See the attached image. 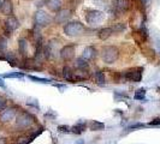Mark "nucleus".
<instances>
[{"label": "nucleus", "mask_w": 160, "mask_h": 144, "mask_svg": "<svg viewBox=\"0 0 160 144\" xmlns=\"http://www.w3.org/2000/svg\"><path fill=\"white\" fill-rule=\"evenodd\" d=\"M140 127H144L143 124H135V125H131L129 130H132V128H140Z\"/></svg>", "instance_id": "nucleus-33"}, {"label": "nucleus", "mask_w": 160, "mask_h": 144, "mask_svg": "<svg viewBox=\"0 0 160 144\" xmlns=\"http://www.w3.org/2000/svg\"><path fill=\"white\" fill-rule=\"evenodd\" d=\"M71 10L69 8H62L57 12L56 15V22L58 24H65L70 18H71Z\"/></svg>", "instance_id": "nucleus-9"}, {"label": "nucleus", "mask_w": 160, "mask_h": 144, "mask_svg": "<svg viewBox=\"0 0 160 144\" xmlns=\"http://www.w3.org/2000/svg\"><path fill=\"white\" fill-rule=\"evenodd\" d=\"M96 4H99L100 6H105L106 5V0H94Z\"/></svg>", "instance_id": "nucleus-35"}, {"label": "nucleus", "mask_w": 160, "mask_h": 144, "mask_svg": "<svg viewBox=\"0 0 160 144\" xmlns=\"http://www.w3.org/2000/svg\"><path fill=\"white\" fill-rule=\"evenodd\" d=\"M18 28H19V22L15 16H8L5 19V30L8 32V35H10L11 32L15 31Z\"/></svg>", "instance_id": "nucleus-8"}, {"label": "nucleus", "mask_w": 160, "mask_h": 144, "mask_svg": "<svg viewBox=\"0 0 160 144\" xmlns=\"http://www.w3.org/2000/svg\"><path fill=\"white\" fill-rule=\"evenodd\" d=\"M0 5H1V0H0Z\"/></svg>", "instance_id": "nucleus-39"}, {"label": "nucleus", "mask_w": 160, "mask_h": 144, "mask_svg": "<svg viewBox=\"0 0 160 144\" xmlns=\"http://www.w3.org/2000/svg\"><path fill=\"white\" fill-rule=\"evenodd\" d=\"M95 82L99 85H104L106 83V78H105V73L101 71H96L95 72Z\"/></svg>", "instance_id": "nucleus-24"}, {"label": "nucleus", "mask_w": 160, "mask_h": 144, "mask_svg": "<svg viewBox=\"0 0 160 144\" xmlns=\"http://www.w3.org/2000/svg\"><path fill=\"white\" fill-rule=\"evenodd\" d=\"M2 77H5V78H23L24 74L22 72H13V73H5Z\"/></svg>", "instance_id": "nucleus-27"}, {"label": "nucleus", "mask_w": 160, "mask_h": 144, "mask_svg": "<svg viewBox=\"0 0 160 144\" xmlns=\"http://www.w3.org/2000/svg\"><path fill=\"white\" fill-rule=\"evenodd\" d=\"M0 87L1 88H5V83H4V80L1 79V78H0Z\"/></svg>", "instance_id": "nucleus-37"}, {"label": "nucleus", "mask_w": 160, "mask_h": 144, "mask_svg": "<svg viewBox=\"0 0 160 144\" xmlns=\"http://www.w3.org/2000/svg\"><path fill=\"white\" fill-rule=\"evenodd\" d=\"M75 66H76V69H77V70H87L89 65H88V61L81 56V58H77V59H76Z\"/></svg>", "instance_id": "nucleus-20"}, {"label": "nucleus", "mask_w": 160, "mask_h": 144, "mask_svg": "<svg viewBox=\"0 0 160 144\" xmlns=\"http://www.w3.org/2000/svg\"><path fill=\"white\" fill-rule=\"evenodd\" d=\"M35 23L38 26H46L52 23V18L49 15H47V12L39 10L36 13H35Z\"/></svg>", "instance_id": "nucleus-6"}, {"label": "nucleus", "mask_w": 160, "mask_h": 144, "mask_svg": "<svg viewBox=\"0 0 160 144\" xmlns=\"http://www.w3.org/2000/svg\"><path fill=\"white\" fill-rule=\"evenodd\" d=\"M89 130H93V131H100L105 127L104 122H100V121H96V120H92L88 124Z\"/></svg>", "instance_id": "nucleus-21"}, {"label": "nucleus", "mask_w": 160, "mask_h": 144, "mask_svg": "<svg viewBox=\"0 0 160 144\" xmlns=\"http://www.w3.org/2000/svg\"><path fill=\"white\" fill-rule=\"evenodd\" d=\"M21 67L22 69H28V70H42V65L39 64L34 58L32 59H24L23 60V64L21 65Z\"/></svg>", "instance_id": "nucleus-11"}, {"label": "nucleus", "mask_w": 160, "mask_h": 144, "mask_svg": "<svg viewBox=\"0 0 160 144\" xmlns=\"http://www.w3.org/2000/svg\"><path fill=\"white\" fill-rule=\"evenodd\" d=\"M105 13L99 10H87L86 11V21L90 25H99L104 22Z\"/></svg>", "instance_id": "nucleus-4"}, {"label": "nucleus", "mask_w": 160, "mask_h": 144, "mask_svg": "<svg viewBox=\"0 0 160 144\" xmlns=\"http://www.w3.org/2000/svg\"><path fill=\"white\" fill-rule=\"evenodd\" d=\"M87 122H84V121H80V122H77L75 126H72L71 130L72 132H75V133H77V135H80L82 132H84L86 131V128H87Z\"/></svg>", "instance_id": "nucleus-19"}, {"label": "nucleus", "mask_w": 160, "mask_h": 144, "mask_svg": "<svg viewBox=\"0 0 160 144\" xmlns=\"http://www.w3.org/2000/svg\"><path fill=\"white\" fill-rule=\"evenodd\" d=\"M6 47H8V40L2 36H0V55L4 54V52L6 50Z\"/></svg>", "instance_id": "nucleus-26"}, {"label": "nucleus", "mask_w": 160, "mask_h": 144, "mask_svg": "<svg viewBox=\"0 0 160 144\" xmlns=\"http://www.w3.org/2000/svg\"><path fill=\"white\" fill-rule=\"evenodd\" d=\"M46 5L51 11L58 12L59 10H62L63 2H62V0H46Z\"/></svg>", "instance_id": "nucleus-15"}, {"label": "nucleus", "mask_w": 160, "mask_h": 144, "mask_svg": "<svg viewBox=\"0 0 160 144\" xmlns=\"http://www.w3.org/2000/svg\"><path fill=\"white\" fill-rule=\"evenodd\" d=\"M149 125H160V118H157V119H153Z\"/></svg>", "instance_id": "nucleus-34"}, {"label": "nucleus", "mask_w": 160, "mask_h": 144, "mask_svg": "<svg viewBox=\"0 0 160 144\" xmlns=\"http://www.w3.org/2000/svg\"><path fill=\"white\" fill-rule=\"evenodd\" d=\"M30 141H32V139H30L29 137H21V138H18L17 144H28Z\"/></svg>", "instance_id": "nucleus-30"}, {"label": "nucleus", "mask_w": 160, "mask_h": 144, "mask_svg": "<svg viewBox=\"0 0 160 144\" xmlns=\"http://www.w3.org/2000/svg\"><path fill=\"white\" fill-rule=\"evenodd\" d=\"M0 144H8V141L5 138H0Z\"/></svg>", "instance_id": "nucleus-36"}, {"label": "nucleus", "mask_w": 160, "mask_h": 144, "mask_svg": "<svg viewBox=\"0 0 160 144\" xmlns=\"http://www.w3.org/2000/svg\"><path fill=\"white\" fill-rule=\"evenodd\" d=\"M112 6L118 12H125L130 8L129 0H112Z\"/></svg>", "instance_id": "nucleus-12"}, {"label": "nucleus", "mask_w": 160, "mask_h": 144, "mask_svg": "<svg viewBox=\"0 0 160 144\" xmlns=\"http://www.w3.org/2000/svg\"><path fill=\"white\" fill-rule=\"evenodd\" d=\"M110 28L112 29L113 34H119V32L124 31V30L127 29V25L124 23H116V24H113L112 26H110Z\"/></svg>", "instance_id": "nucleus-23"}, {"label": "nucleus", "mask_w": 160, "mask_h": 144, "mask_svg": "<svg viewBox=\"0 0 160 144\" xmlns=\"http://www.w3.org/2000/svg\"><path fill=\"white\" fill-rule=\"evenodd\" d=\"M58 130H59L60 132H69V131H70V127H69V126H65V125H60V126H58Z\"/></svg>", "instance_id": "nucleus-32"}, {"label": "nucleus", "mask_w": 160, "mask_h": 144, "mask_svg": "<svg viewBox=\"0 0 160 144\" xmlns=\"http://www.w3.org/2000/svg\"><path fill=\"white\" fill-rule=\"evenodd\" d=\"M0 12L2 15H5L6 17L12 16V12H13V4H12V1L11 0H4V1H1Z\"/></svg>", "instance_id": "nucleus-13"}, {"label": "nucleus", "mask_w": 160, "mask_h": 144, "mask_svg": "<svg viewBox=\"0 0 160 144\" xmlns=\"http://www.w3.org/2000/svg\"><path fill=\"white\" fill-rule=\"evenodd\" d=\"M60 54V58L64 60V61H70L73 55H75V46L73 45H68L60 49L59 52Z\"/></svg>", "instance_id": "nucleus-10"}, {"label": "nucleus", "mask_w": 160, "mask_h": 144, "mask_svg": "<svg viewBox=\"0 0 160 144\" xmlns=\"http://www.w3.org/2000/svg\"><path fill=\"white\" fill-rule=\"evenodd\" d=\"M18 49H19V53L23 56L27 55V53H28V40L27 39L22 37L18 40Z\"/></svg>", "instance_id": "nucleus-17"}, {"label": "nucleus", "mask_w": 160, "mask_h": 144, "mask_svg": "<svg viewBox=\"0 0 160 144\" xmlns=\"http://www.w3.org/2000/svg\"><path fill=\"white\" fill-rule=\"evenodd\" d=\"M144 95H146V89L141 88V89H138L136 93H135L134 97H135L136 100H143V98H144Z\"/></svg>", "instance_id": "nucleus-29"}, {"label": "nucleus", "mask_w": 160, "mask_h": 144, "mask_svg": "<svg viewBox=\"0 0 160 144\" xmlns=\"http://www.w3.org/2000/svg\"><path fill=\"white\" fill-rule=\"evenodd\" d=\"M89 78L88 70H76L73 72V80H86Z\"/></svg>", "instance_id": "nucleus-16"}, {"label": "nucleus", "mask_w": 160, "mask_h": 144, "mask_svg": "<svg viewBox=\"0 0 160 144\" xmlns=\"http://www.w3.org/2000/svg\"><path fill=\"white\" fill-rule=\"evenodd\" d=\"M147 1H148V0H142V2H143V4H147Z\"/></svg>", "instance_id": "nucleus-38"}, {"label": "nucleus", "mask_w": 160, "mask_h": 144, "mask_svg": "<svg viewBox=\"0 0 160 144\" xmlns=\"http://www.w3.org/2000/svg\"><path fill=\"white\" fill-rule=\"evenodd\" d=\"M86 30L84 25L81 23V22H69L64 25V34L66 36H70V37H75V36H80L82 35Z\"/></svg>", "instance_id": "nucleus-2"}, {"label": "nucleus", "mask_w": 160, "mask_h": 144, "mask_svg": "<svg viewBox=\"0 0 160 144\" xmlns=\"http://www.w3.org/2000/svg\"><path fill=\"white\" fill-rule=\"evenodd\" d=\"M28 78L34 80V82H38V83H43V84L51 83V80L49 79H46V78H40V77H35V76H28Z\"/></svg>", "instance_id": "nucleus-28"}, {"label": "nucleus", "mask_w": 160, "mask_h": 144, "mask_svg": "<svg viewBox=\"0 0 160 144\" xmlns=\"http://www.w3.org/2000/svg\"><path fill=\"white\" fill-rule=\"evenodd\" d=\"M17 115V111L15 107H8V108H5L2 112L0 113V121L2 124H8V122H11L13 118Z\"/></svg>", "instance_id": "nucleus-7"}, {"label": "nucleus", "mask_w": 160, "mask_h": 144, "mask_svg": "<svg viewBox=\"0 0 160 144\" xmlns=\"http://www.w3.org/2000/svg\"><path fill=\"white\" fill-rule=\"evenodd\" d=\"M96 56V49L93 46H89V47H86L83 53H82V58L86 59L87 61L88 60H92Z\"/></svg>", "instance_id": "nucleus-14"}, {"label": "nucleus", "mask_w": 160, "mask_h": 144, "mask_svg": "<svg viewBox=\"0 0 160 144\" xmlns=\"http://www.w3.org/2000/svg\"><path fill=\"white\" fill-rule=\"evenodd\" d=\"M63 77L66 80L73 82V71L71 70V67H69V66H64L63 67Z\"/></svg>", "instance_id": "nucleus-22"}, {"label": "nucleus", "mask_w": 160, "mask_h": 144, "mask_svg": "<svg viewBox=\"0 0 160 144\" xmlns=\"http://www.w3.org/2000/svg\"><path fill=\"white\" fill-rule=\"evenodd\" d=\"M5 60H6V61H8V63L11 64V66H16V65H17V58H16V55L12 53V52H8V54H6V56H5Z\"/></svg>", "instance_id": "nucleus-25"}, {"label": "nucleus", "mask_w": 160, "mask_h": 144, "mask_svg": "<svg viewBox=\"0 0 160 144\" xmlns=\"http://www.w3.org/2000/svg\"><path fill=\"white\" fill-rule=\"evenodd\" d=\"M113 32H112V29L111 28H102V29H100L99 30V32H98V36H99V39L100 40H107L111 35H112Z\"/></svg>", "instance_id": "nucleus-18"}, {"label": "nucleus", "mask_w": 160, "mask_h": 144, "mask_svg": "<svg viewBox=\"0 0 160 144\" xmlns=\"http://www.w3.org/2000/svg\"><path fill=\"white\" fill-rule=\"evenodd\" d=\"M142 71H143L142 67L130 69L124 73V78L127 80H130V82H134V83H138L142 79Z\"/></svg>", "instance_id": "nucleus-5"}, {"label": "nucleus", "mask_w": 160, "mask_h": 144, "mask_svg": "<svg viewBox=\"0 0 160 144\" xmlns=\"http://www.w3.org/2000/svg\"><path fill=\"white\" fill-rule=\"evenodd\" d=\"M6 104H8L6 98H5V97H2V96H0V111L5 109V108H6Z\"/></svg>", "instance_id": "nucleus-31"}, {"label": "nucleus", "mask_w": 160, "mask_h": 144, "mask_svg": "<svg viewBox=\"0 0 160 144\" xmlns=\"http://www.w3.org/2000/svg\"><path fill=\"white\" fill-rule=\"evenodd\" d=\"M101 56L106 64H113L119 56V50L114 46H105L101 49Z\"/></svg>", "instance_id": "nucleus-3"}, {"label": "nucleus", "mask_w": 160, "mask_h": 144, "mask_svg": "<svg viewBox=\"0 0 160 144\" xmlns=\"http://www.w3.org/2000/svg\"><path fill=\"white\" fill-rule=\"evenodd\" d=\"M35 117L32 113L27 112V111H22L16 115V126L21 130H25L28 127H32L35 124Z\"/></svg>", "instance_id": "nucleus-1"}]
</instances>
